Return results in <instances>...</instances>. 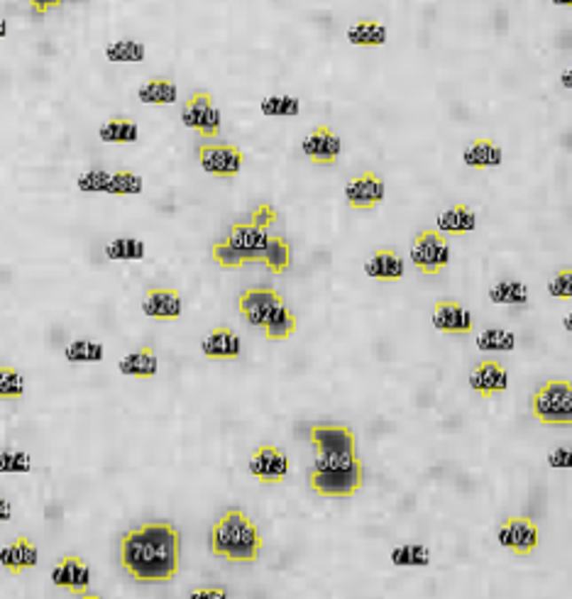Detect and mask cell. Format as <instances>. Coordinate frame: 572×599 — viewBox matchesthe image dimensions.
I'll use <instances>...</instances> for the list:
<instances>
[{"label": "cell", "instance_id": "1", "mask_svg": "<svg viewBox=\"0 0 572 599\" xmlns=\"http://www.w3.org/2000/svg\"><path fill=\"white\" fill-rule=\"evenodd\" d=\"M121 563L137 582H171L179 570V531L169 521H150L128 531L121 540Z\"/></svg>", "mask_w": 572, "mask_h": 599}, {"label": "cell", "instance_id": "2", "mask_svg": "<svg viewBox=\"0 0 572 599\" xmlns=\"http://www.w3.org/2000/svg\"><path fill=\"white\" fill-rule=\"evenodd\" d=\"M208 546L218 558L231 563H255L260 558L262 533L245 511L231 509L213 524Z\"/></svg>", "mask_w": 572, "mask_h": 599}, {"label": "cell", "instance_id": "3", "mask_svg": "<svg viewBox=\"0 0 572 599\" xmlns=\"http://www.w3.org/2000/svg\"><path fill=\"white\" fill-rule=\"evenodd\" d=\"M533 416L545 426H572V382L551 380L531 399Z\"/></svg>", "mask_w": 572, "mask_h": 599}, {"label": "cell", "instance_id": "4", "mask_svg": "<svg viewBox=\"0 0 572 599\" xmlns=\"http://www.w3.org/2000/svg\"><path fill=\"white\" fill-rule=\"evenodd\" d=\"M411 260L423 274H438L451 262V245L441 230H423L411 245Z\"/></svg>", "mask_w": 572, "mask_h": 599}, {"label": "cell", "instance_id": "5", "mask_svg": "<svg viewBox=\"0 0 572 599\" xmlns=\"http://www.w3.org/2000/svg\"><path fill=\"white\" fill-rule=\"evenodd\" d=\"M181 122L203 138H215L221 132V110L215 108L208 91H196L181 108Z\"/></svg>", "mask_w": 572, "mask_h": 599}, {"label": "cell", "instance_id": "6", "mask_svg": "<svg viewBox=\"0 0 572 599\" xmlns=\"http://www.w3.org/2000/svg\"><path fill=\"white\" fill-rule=\"evenodd\" d=\"M364 469H311L309 485L321 497H352L362 487Z\"/></svg>", "mask_w": 572, "mask_h": 599}, {"label": "cell", "instance_id": "7", "mask_svg": "<svg viewBox=\"0 0 572 599\" xmlns=\"http://www.w3.org/2000/svg\"><path fill=\"white\" fill-rule=\"evenodd\" d=\"M286 306L284 296L271 287H255V289L242 291L240 296V313L245 320L255 326V328H264V323L281 309Z\"/></svg>", "mask_w": 572, "mask_h": 599}, {"label": "cell", "instance_id": "8", "mask_svg": "<svg viewBox=\"0 0 572 599\" xmlns=\"http://www.w3.org/2000/svg\"><path fill=\"white\" fill-rule=\"evenodd\" d=\"M250 475L264 485H281L289 475V455L277 445H260L250 455Z\"/></svg>", "mask_w": 572, "mask_h": 599}, {"label": "cell", "instance_id": "9", "mask_svg": "<svg viewBox=\"0 0 572 599\" xmlns=\"http://www.w3.org/2000/svg\"><path fill=\"white\" fill-rule=\"evenodd\" d=\"M384 179L377 171H362L345 184V199L352 210H372L384 201Z\"/></svg>", "mask_w": 572, "mask_h": 599}, {"label": "cell", "instance_id": "10", "mask_svg": "<svg viewBox=\"0 0 572 599\" xmlns=\"http://www.w3.org/2000/svg\"><path fill=\"white\" fill-rule=\"evenodd\" d=\"M497 539L516 556H529L538 546V526L529 516H509L497 531Z\"/></svg>", "mask_w": 572, "mask_h": 599}, {"label": "cell", "instance_id": "11", "mask_svg": "<svg viewBox=\"0 0 572 599\" xmlns=\"http://www.w3.org/2000/svg\"><path fill=\"white\" fill-rule=\"evenodd\" d=\"M199 160H201V167L208 174L228 179V177H235L242 169L245 154L235 145H201Z\"/></svg>", "mask_w": 572, "mask_h": 599}, {"label": "cell", "instance_id": "12", "mask_svg": "<svg viewBox=\"0 0 572 599\" xmlns=\"http://www.w3.org/2000/svg\"><path fill=\"white\" fill-rule=\"evenodd\" d=\"M313 448L318 453H357V438L342 423H316L309 430Z\"/></svg>", "mask_w": 572, "mask_h": 599}, {"label": "cell", "instance_id": "13", "mask_svg": "<svg viewBox=\"0 0 572 599\" xmlns=\"http://www.w3.org/2000/svg\"><path fill=\"white\" fill-rule=\"evenodd\" d=\"M51 582L57 587L69 589L71 595H89L90 570L89 563L79 556H67L61 558L51 570Z\"/></svg>", "mask_w": 572, "mask_h": 599}, {"label": "cell", "instance_id": "14", "mask_svg": "<svg viewBox=\"0 0 572 599\" xmlns=\"http://www.w3.org/2000/svg\"><path fill=\"white\" fill-rule=\"evenodd\" d=\"M303 154L313 162V164H335L341 157V138L328 128V125H318L311 130L302 142Z\"/></svg>", "mask_w": 572, "mask_h": 599}, {"label": "cell", "instance_id": "15", "mask_svg": "<svg viewBox=\"0 0 572 599\" xmlns=\"http://www.w3.org/2000/svg\"><path fill=\"white\" fill-rule=\"evenodd\" d=\"M470 387L482 399H490V397H494V394H499V391L509 387V372L497 359H482L470 372Z\"/></svg>", "mask_w": 572, "mask_h": 599}, {"label": "cell", "instance_id": "16", "mask_svg": "<svg viewBox=\"0 0 572 599\" xmlns=\"http://www.w3.org/2000/svg\"><path fill=\"white\" fill-rule=\"evenodd\" d=\"M181 306V294L171 287H152L142 296V313L154 320H176Z\"/></svg>", "mask_w": 572, "mask_h": 599}, {"label": "cell", "instance_id": "17", "mask_svg": "<svg viewBox=\"0 0 572 599\" xmlns=\"http://www.w3.org/2000/svg\"><path fill=\"white\" fill-rule=\"evenodd\" d=\"M228 240L238 250L247 252L252 262H260L264 260V252L270 245V233H267V228H260L252 220H247V223H232Z\"/></svg>", "mask_w": 572, "mask_h": 599}, {"label": "cell", "instance_id": "18", "mask_svg": "<svg viewBox=\"0 0 572 599\" xmlns=\"http://www.w3.org/2000/svg\"><path fill=\"white\" fill-rule=\"evenodd\" d=\"M240 335L228 326H215L201 340V352L208 359H235L240 355Z\"/></svg>", "mask_w": 572, "mask_h": 599}, {"label": "cell", "instance_id": "19", "mask_svg": "<svg viewBox=\"0 0 572 599\" xmlns=\"http://www.w3.org/2000/svg\"><path fill=\"white\" fill-rule=\"evenodd\" d=\"M433 326L443 333H470L474 326L472 313L458 301H438L433 311Z\"/></svg>", "mask_w": 572, "mask_h": 599}, {"label": "cell", "instance_id": "20", "mask_svg": "<svg viewBox=\"0 0 572 599\" xmlns=\"http://www.w3.org/2000/svg\"><path fill=\"white\" fill-rule=\"evenodd\" d=\"M40 560V550L27 536H18L11 546L0 550V565L8 570L11 575H18L22 570L35 568Z\"/></svg>", "mask_w": 572, "mask_h": 599}, {"label": "cell", "instance_id": "21", "mask_svg": "<svg viewBox=\"0 0 572 599\" xmlns=\"http://www.w3.org/2000/svg\"><path fill=\"white\" fill-rule=\"evenodd\" d=\"M404 270L406 264L394 250H377L372 252V257L364 262V274L372 277V280L380 281H399L404 277Z\"/></svg>", "mask_w": 572, "mask_h": 599}, {"label": "cell", "instance_id": "22", "mask_svg": "<svg viewBox=\"0 0 572 599\" xmlns=\"http://www.w3.org/2000/svg\"><path fill=\"white\" fill-rule=\"evenodd\" d=\"M118 370L125 377H135V380H152L157 370H160V358L154 355L152 348L132 350L128 355L118 359Z\"/></svg>", "mask_w": 572, "mask_h": 599}, {"label": "cell", "instance_id": "23", "mask_svg": "<svg viewBox=\"0 0 572 599\" xmlns=\"http://www.w3.org/2000/svg\"><path fill=\"white\" fill-rule=\"evenodd\" d=\"M462 160L472 169H492V167H499L504 162V152L499 145H494L492 140L487 138H480V140L470 142L465 152H462Z\"/></svg>", "mask_w": 572, "mask_h": 599}, {"label": "cell", "instance_id": "24", "mask_svg": "<svg viewBox=\"0 0 572 599\" xmlns=\"http://www.w3.org/2000/svg\"><path fill=\"white\" fill-rule=\"evenodd\" d=\"M474 228H477V216L462 203L445 209L438 216V230L443 235H462V233H472Z\"/></svg>", "mask_w": 572, "mask_h": 599}, {"label": "cell", "instance_id": "25", "mask_svg": "<svg viewBox=\"0 0 572 599\" xmlns=\"http://www.w3.org/2000/svg\"><path fill=\"white\" fill-rule=\"evenodd\" d=\"M348 42L355 47H381L387 42V28L377 20H360L348 28Z\"/></svg>", "mask_w": 572, "mask_h": 599}, {"label": "cell", "instance_id": "26", "mask_svg": "<svg viewBox=\"0 0 572 599\" xmlns=\"http://www.w3.org/2000/svg\"><path fill=\"white\" fill-rule=\"evenodd\" d=\"M137 96H140L142 103H150V106H171L179 99L176 86L169 79H152L147 83H142Z\"/></svg>", "mask_w": 572, "mask_h": 599}, {"label": "cell", "instance_id": "27", "mask_svg": "<svg viewBox=\"0 0 572 599\" xmlns=\"http://www.w3.org/2000/svg\"><path fill=\"white\" fill-rule=\"evenodd\" d=\"M98 138L103 142H113V145H130V142H137L140 138V130L137 125L128 118H111L108 122H103L101 130H98Z\"/></svg>", "mask_w": 572, "mask_h": 599}, {"label": "cell", "instance_id": "28", "mask_svg": "<svg viewBox=\"0 0 572 599\" xmlns=\"http://www.w3.org/2000/svg\"><path fill=\"white\" fill-rule=\"evenodd\" d=\"M490 301L502 303V306H523L529 301V289L526 284L513 280H502L490 289Z\"/></svg>", "mask_w": 572, "mask_h": 599}, {"label": "cell", "instance_id": "29", "mask_svg": "<svg viewBox=\"0 0 572 599\" xmlns=\"http://www.w3.org/2000/svg\"><path fill=\"white\" fill-rule=\"evenodd\" d=\"M264 264L270 267L274 274H284V272L292 267V245L281 235H270V245L264 252Z\"/></svg>", "mask_w": 572, "mask_h": 599}, {"label": "cell", "instance_id": "30", "mask_svg": "<svg viewBox=\"0 0 572 599\" xmlns=\"http://www.w3.org/2000/svg\"><path fill=\"white\" fill-rule=\"evenodd\" d=\"M145 242L137 238H115L106 245V257L113 262H130V260H142L145 257Z\"/></svg>", "mask_w": 572, "mask_h": 599}, {"label": "cell", "instance_id": "31", "mask_svg": "<svg viewBox=\"0 0 572 599\" xmlns=\"http://www.w3.org/2000/svg\"><path fill=\"white\" fill-rule=\"evenodd\" d=\"M392 563L396 568H426L431 563V550L419 543H406L392 550Z\"/></svg>", "mask_w": 572, "mask_h": 599}, {"label": "cell", "instance_id": "32", "mask_svg": "<svg viewBox=\"0 0 572 599\" xmlns=\"http://www.w3.org/2000/svg\"><path fill=\"white\" fill-rule=\"evenodd\" d=\"M145 44L137 40H115L106 47V59L108 61H128V64H137V61H145Z\"/></svg>", "mask_w": 572, "mask_h": 599}, {"label": "cell", "instance_id": "33", "mask_svg": "<svg viewBox=\"0 0 572 599\" xmlns=\"http://www.w3.org/2000/svg\"><path fill=\"white\" fill-rule=\"evenodd\" d=\"M296 330V316L286 306H281L267 323H264V338L267 340H286L292 338V333Z\"/></svg>", "mask_w": 572, "mask_h": 599}, {"label": "cell", "instance_id": "34", "mask_svg": "<svg viewBox=\"0 0 572 599\" xmlns=\"http://www.w3.org/2000/svg\"><path fill=\"white\" fill-rule=\"evenodd\" d=\"M477 348L482 352H509L516 348V338L504 328H484L477 335Z\"/></svg>", "mask_w": 572, "mask_h": 599}, {"label": "cell", "instance_id": "35", "mask_svg": "<svg viewBox=\"0 0 572 599\" xmlns=\"http://www.w3.org/2000/svg\"><path fill=\"white\" fill-rule=\"evenodd\" d=\"M211 255H213V262H218L221 267H228V270H235V267H242V264L252 262L250 255H247V252L238 250V248H235L228 238L213 242Z\"/></svg>", "mask_w": 572, "mask_h": 599}, {"label": "cell", "instance_id": "36", "mask_svg": "<svg viewBox=\"0 0 572 599\" xmlns=\"http://www.w3.org/2000/svg\"><path fill=\"white\" fill-rule=\"evenodd\" d=\"M64 358L67 362H101L103 359V345L101 343H93V340H71L69 345L64 348Z\"/></svg>", "mask_w": 572, "mask_h": 599}, {"label": "cell", "instance_id": "37", "mask_svg": "<svg viewBox=\"0 0 572 599\" xmlns=\"http://www.w3.org/2000/svg\"><path fill=\"white\" fill-rule=\"evenodd\" d=\"M260 110L264 118H294V115H299L302 106L292 96H267V99H262Z\"/></svg>", "mask_w": 572, "mask_h": 599}, {"label": "cell", "instance_id": "38", "mask_svg": "<svg viewBox=\"0 0 572 599\" xmlns=\"http://www.w3.org/2000/svg\"><path fill=\"white\" fill-rule=\"evenodd\" d=\"M362 468V460L357 453H318L313 460L311 469H357Z\"/></svg>", "mask_w": 572, "mask_h": 599}, {"label": "cell", "instance_id": "39", "mask_svg": "<svg viewBox=\"0 0 572 599\" xmlns=\"http://www.w3.org/2000/svg\"><path fill=\"white\" fill-rule=\"evenodd\" d=\"M142 191V179L130 169L115 171L111 177V184H108V196H135Z\"/></svg>", "mask_w": 572, "mask_h": 599}, {"label": "cell", "instance_id": "40", "mask_svg": "<svg viewBox=\"0 0 572 599\" xmlns=\"http://www.w3.org/2000/svg\"><path fill=\"white\" fill-rule=\"evenodd\" d=\"M25 391V380L22 374L11 365L0 367V397L3 399H20Z\"/></svg>", "mask_w": 572, "mask_h": 599}, {"label": "cell", "instance_id": "41", "mask_svg": "<svg viewBox=\"0 0 572 599\" xmlns=\"http://www.w3.org/2000/svg\"><path fill=\"white\" fill-rule=\"evenodd\" d=\"M111 177L106 169H89L86 174L79 177V189L83 193H106L108 191V184H111Z\"/></svg>", "mask_w": 572, "mask_h": 599}, {"label": "cell", "instance_id": "42", "mask_svg": "<svg viewBox=\"0 0 572 599\" xmlns=\"http://www.w3.org/2000/svg\"><path fill=\"white\" fill-rule=\"evenodd\" d=\"M548 294L552 299H572V267L555 272L548 281Z\"/></svg>", "mask_w": 572, "mask_h": 599}, {"label": "cell", "instance_id": "43", "mask_svg": "<svg viewBox=\"0 0 572 599\" xmlns=\"http://www.w3.org/2000/svg\"><path fill=\"white\" fill-rule=\"evenodd\" d=\"M32 460L20 450H5L0 458V469L3 472H30Z\"/></svg>", "mask_w": 572, "mask_h": 599}, {"label": "cell", "instance_id": "44", "mask_svg": "<svg viewBox=\"0 0 572 599\" xmlns=\"http://www.w3.org/2000/svg\"><path fill=\"white\" fill-rule=\"evenodd\" d=\"M250 220L255 223V225L270 230L271 225H274V220H277V210L271 209L270 203H262V206H257V209L252 210Z\"/></svg>", "mask_w": 572, "mask_h": 599}, {"label": "cell", "instance_id": "45", "mask_svg": "<svg viewBox=\"0 0 572 599\" xmlns=\"http://www.w3.org/2000/svg\"><path fill=\"white\" fill-rule=\"evenodd\" d=\"M548 465L555 469H572V448H558L548 455Z\"/></svg>", "mask_w": 572, "mask_h": 599}, {"label": "cell", "instance_id": "46", "mask_svg": "<svg viewBox=\"0 0 572 599\" xmlns=\"http://www.w3.org/2000/svg\"><path fill=\"white\" fill-rule=\"evenodd\" d=\"M191 597H215V599H221V597H228V592H225V589H223V587H199V589H193V592H191Z\"/></svg>", "mask_w": 572, "mask_h": 599}, {"label": "cell", "instance_id": "47", "mask_svg": "<svg viewBox=\"0 0 572 599\" xmlns=\"http://www.w3.org/2000/svg\"><path fill=\"white\" fill-rule=\"evenodd\" d=\"M61 3H67V0H30L32 11L35 12H47V11H51V8L61 5Z\"/></svg>", "mask_w": 572, "mask_h": 599}, {"label": "cell", "instance_id": "48", "mask_svg": "<svg viewBox=\"0 0 572 599\" xmlns=\"http://www.w3.org/2000/svg\"><path fill=\"white\" fill-rule=\"evenodd\" d=\"M560 83L568 91H572V67H568V69L562 71V74H560Z\"/></svg>", "mask_w": 572, "mask_h": 599}, {"label": "cell", "instance_id": "49", "mask_svg": "<svg viewBox=\"0 0 572 599\" xmlns=\"http://www.w3.org/2000/svg\"><path fill=\"white\" fill-rule=\"evenodd\" d=\"M0 507H3V516H0V519H3V521L11 519V511H8V509H11V504H8V501L3 500V504H0Z\"/></svg>", "mask_w": 572, "mask_h": 599}, {"label": "cell", "instance_id": "50", "mask_svg": "<svg viewBox=\"0 0 572 599\" xmlns=\"http://www.w3.org/2000/svg\"><path fill=\"white\" fill-rule=\"evenodd\" d=\"M562 328L568 330V333H572V313H568V316L562 319Z\"/></svg>", "mask_w": 572, "mask_h": 599}, {"label": "cell", "instance_id": "51", "mask_svg": "<svg viewBox=\"0 0 572 599\" xmlns=\"http://www.w3.org/2000/svg\"><path fill=\"white\" fill-rule=\"evenodd\" d=\"M555 5H562V8H572V0H552Z\"/></svg>", "mask_w": 572, "mask_h": 599}]
</instances>
